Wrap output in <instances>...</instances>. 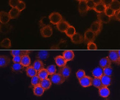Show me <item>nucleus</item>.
I'll return each instance as SVG.
<instances>
[{
  "instance_id": "9b49d317",
  "label": "nucleus",
  "mask_w": 120,
  "mask_h": 100,
  "mask_svg": "<svg viewBox=\"0 0 120 100\" xmlns=\"http://www.w3.org/2000/svg\"><path fill=\"white\" fill-rule=\"evenodd\" d=\"M70 25V24L68 22L63 20L58 24H57L56 28L60 32L65 33L66 30L69 28Z\"/></svg>"
},
{
  "instance_id": "20e7f679",
  "label": "nucleus",
  "mask_w": 120,
  "mask_h": 100,
  "mask_svg": "<svg viewBox=\"0 0 120 100\" xmlns=\"http://www.w3.org/2000/svg\"><path fill=\"white\" fill-rule=\"evenodd\" d=\"M50 80L52 83L55 85H60L63 84L65 81L66 79L59 73H56L51 75Z\"/></svg>"
},
{
  "instance_id": "f704fd0d",
  "label": "nucleus",
  "mask_w": 120,
  "mask_h": 100,
  "mask_svg": "<svg viewBox=\"0 0 120 100\" xmlns=\"http://www.w3.org/2000/svg\"><path fill=\"white\" fill-rule=\"evenodd\" d=\"M106 7L103 3L96 4L94 10L98 13L104 12Z\"/></svg>"
},
{
  "instance_id": "9d476101",
  "label": "nucleus",
  "mask_w": 120,
  "mask_h": 100,
  "mask_svg": "<svg viewBox=\"0 0 120 100\" xmlns=\"http://www.w3.org/2000/svg\"><path fill=\"white\" fill-rule=\"evenodd\" d=\"M49 56V53L47 50H40L36 56V58L41 61H45Z\"/></svg>"
},
{
  "instance_id": "a18cd8bd",
  "label": "nucleus",
  "mask_w": 120,
  "mask_h": 100,
  "mask_svg": "<svg viewBox=\"0 0 120 100\" xmlns=\"http://www.w3.org/2000/svg\"><path fill=\"white\" fill-rule=\"evenodd\" d=\"M20 0H9L8 4L12 8L16 7Z\"/></svg>"
},
{
  "instance_id": "3c124183",
  "label": "nucleus",
  "mask_w": 120,
  "mask_h": 100,
  "mask_svg": "<svg viewBox=\"0 0 120 100\" xmlns=\"http://www.w3.org/2000/svg\"><path fill=\"white\" fill-rule=\"evenodd\" d=\"M114 17L115 19L116 20L120 21V10L115 12Z\"/></svg>"
},
{
  "instance_id": "6e6552de",
  "label": "nucleus",
  "mask_w": 120,
  "mask_h": 100,
  "mask_svg": "<svg viewBox=\"0 0 120 100\" xmlns=\"http://www.w3.org/2000/svg\"><path fill=\"white\" fill-rule=\"evenodd\" d=\"M109 58L112 62L120 65V59L117 53V50H111L109 52Z\"/></svg>"
},
{
  "instance_id": "a19ab883",
  "label": "nucleus",
  "mask_w": 120,
  "mask_h": 100,
  "mask_svg": "<svg viewBox=\"0 0 120 100\" xmlns=\"http://www.w3.org/2000/svg\"><path fill=\"white\" fill-rule=\"evenodd\" d=\"M104 13L106 15L110 18L114 17L115 14V11H114L110 7H106Z\"/></svg>"
},
{
  "instance_id": "f3484780",
  "label": "nucleus",
  "mask_w": 120,
  "mask_h": 100,
  "mask_svg": "<svg viewBox=\"0 0 120 100\" xmlns=\"http://www.w3.org/2000/svg\"><path fill=\"white\" fill-rule=\"evenodd\" d=\"M11 62V59L6 55L0 56V68H5Z\"/></svg>"
},
{
  "instance_id": "e433bc0d",
  "label": "nucleus",
  "mask_w": 120,
  "mask_h": 100,
  "mask_svg": "<svg viewBox=\"0 0 120 100\" xmlns=\"http://www.w3.org/2000/svg\"><path fill=\"white\" fill-rule=\"evenodd\" d=\"M109 7L116 12L120 10V2L118 0H113Z\"/></svg>"
},
{
  "instance_id": "f03ea898",
  "label": "nucleus",
  "mask_w": 120,
  "mask_h": 100,
  "mask_svg": "<svg viewBox=\"0 0 120 100\" xmlns=\"http://www.w3.org/2000/svg\"><path fill=\"white\" fill-rule=\"evenodd\" d=\"M49 18L51 23L54 25H57L63 20V16L59 13L57 12L51 13L49 16Z\"/></svg>"
},
{
  "instance_id": "1a4fd4ad",
  "label": "nucleus",
  "mask_w": 120,
  "mask_h": 100,
  "mask_svg": "<svg viewBox=\"0 0 120 100\" xmlns=\"http://www.w3.org/2000/svg\"><path fill=\"white\" fill-rule=\"evenodd\" d=\"M58 73L66 79L70 77L71 74V69L68 66H65L62 68H60L58 71Z\"/></svg>"
},
{
  "instance_id": "09e8293b",
  "label": "nucleus",
  "mask_w": 120,
  "mask_h": 100,
  "mask_svg": "<svg viewBox=\"0 0 120 100\" xmlns=\"http://www.w3.org/2000/svg\"><path fill=\"white\" fill-rule=\"evenodd\" d=\"M22 57L16 56L13 57L12 61L14 63H21Z\"/></svg>"
},
{
  "instance_id": "6e6d98bb",
  "label": "nucleus",
  "mask_w": 120,
  "mask_h": 100,
  "mask_svg": "<svg viewBox=\"0 0 120 100\" xmlns=\"http://www.w3.org/2000/svg\"></svg>"
},
{
  "instance_id": "c756f323",
  "label": "nucleus",
  "mask_w": 120,
  "mask_h": 100,
  "mask_svg": "<svg viewBox=\"0 0 120 100\" xmlns=\"http://www.w3.org/2000/svg\"><path fill=\"white\" fill-rule=\"evenodd\" d=\"M51 23L49 19V17H43L41 18L39 21V25L41 28L44 27L45 26H50Z\"/></svg>"
},
{
  "instance_id": "a878e982",
  "label": "nucleus",
  "mask_w": 120,
  "mask_h": 100,
  "mask_svg": "<svg viewBox=\"0 0 120 100\" xmlns=\"http://www.w3.org/2000/svg\"><path fill=\"white\" fill-rule=\"evenodd\" d=\"M101 82L104 87H108L111 84V78L110 76L104 75L101 78Z\"/></svg>"
},
{
  "instance_id": "dca6fc26",
  "label": "nucleus",
  "mask_w": 120,
  "mask_h": 100,
  "mask_svg": "<svg viewBox=\"0 0 120 100\" xmlns=\"http://www.w3.org/2000/svg\"><path fill=\"white\" fill-rule=\"evenodd\" d=\"M97 17L98 21H99L102 23L107 24L111 21V18L106 15L104 12L101 13H98Z\"/></svg>"
},
{
  "instance_id": "f257e3e1",
  "label": "nucleus",
  "mask_w": 120,
  "mask_h": 100,
  "mask_svg": "<svg viewBox=\"0 0 120 100\" xmlns=\"http://www.w3.org/2000/svg\"><path fill=\"white\" fill-rule=\"evenodd\" d=\"M96 35L95 33L91 31L90 28L88 29L84 33V42L87 44L91 42H94L96 38Z\"/></svg>"
},
{
  "instance_id": "de8ad7c7",
  "label": "nucleus",
  "mask_w": 120,
  "mask_h": 100,
  "mask_svg": "<svg viewBox=\"0 0 120 100\" xmlns=\"http://www.w3.org/2000/svg\"><path fill=\"white\" fill-rule=\"evenodd\" d=\"M87 49L88 50H97L98 49V47L94 42H91L87 44Z\"/></svg>"
},
{
  "instance_id": "0eeeda50",
  "label": "nucleus",
  "mask_w": 120,
  "mask_h": 100,
  "mask_svg": "<svg viewBox=\"0 0 120 100\" xmlns=\"http://www.w3.org/2000/svg\"><path fill=\"white\" fill-rule=\"evenodd\" d=\"M78 10L81 15L84 16L86 14L89 10L86 0L79 2Z\"/></svg>"
},
{
  "instance_id": "6ab92c4d",
  "label": "nucleus",
  "mask_w": 120,
  "mask_h": 100,
  "mask_svg": "<svg viewBox=\"0 0 120 100\" xmlns=\"http://www.w3.org/2000/svg\"><path fill=\"white\" fill-rule=\"evenodd\" d=\"M63 56L68 62L72 61L73 59L75 57V54L72 50H65L63 53Z\"/></svg>"
},
{
  "instance_id": "4be33fe9",
  "label": "nucleus",
  "mask_w": 120,
  "mask_h": 100,
  "mask_svg": "<svg viewBox=\"0 0 120 100\" xmlns=\"http://www.w3.org/2000/svg\"><path fill=\"white\" fill-rule=\"evenodd\" d=\"M12 29V25L10 24H1L0 25V32L3 34H7L9 33Z\"/></svg>"
},
{
  "instance_id": "4c0bfd02",
  "label": "nucleus",
  "mask_w": 120,
  "mask_h": 100,
  "mask_svg": "<svg viewBox=\"0 0 120 100\" xmlns=\"http://www.w3.org/2000/svg\"><path fill=\"white\" fill-rule=\"evenodd\" d=\"M92 85L98 89H100L102 87H104L102 84L101 78H93Z\"/></svg>"
},
{
  "instance_id": "37998d69",
  "label": "nucleus",
  "mask_w": 120,
  "mask_h": 100,
  "mask_svg": "<svg viewBox=\"0 0 120 100\" xmlns=\"http://www.w3.org/2000/svg\"><path fill=\"white\" fill-rule=\"evenodd\" d=\"M85 76V71L82 69H79L76 73V78L79 80L81 79V78H83Z\"/></svg>"
},
{
  "instance_id": "58836bf2",
  "label": "nucleus",
  "mask_w": 120,
  "mask_h": 100,
  "mask_svg": "<svg viewBox=\"0 0 120 100\" xmlns=\"http://www.w3.org/2000/svg\"><path fill=\"white\" fill-rule=\"evenodd\" d=\"M76 33L75 28L73 26L71 25H70L65 32V33L66 35L68 37L70 38H71Z\"/></svg>"
},
{
  "instance_id": "bb28decb",
  "label": "nucleus",
  "mask_w": 120,
  "mask_h": 100,
  "mask_svg": "<svg viewBox=\"0 0 120 100\" xmlns=\"http://www.w3.org/2000/svg\"><path fill=\"white\" fill-rule=\"evenodd\" d=\"M33 67L38 72L44 68V64L42 61L37 59L34 61L33 64Z\"/></svg>"
},
{
  "instance_id": "8fccbe9b",
  "label": "nucleus",
  "mask_w": 120,
  "mask_h": 100,
  "mask_svg": "<svg viewBox=\"0 0 120 100\" xmlns=\"http://www.w3.org/2000/svg\"><path fill=\"white\" fill-rule=\"evenodd\" d=\"M113 0H102V3L104 4L106 7H109Z\"/></svg>"
},
{
  "instance_id": "72a5a7b5",
  "label": "nucleus",
  "mask_w": 120,
  "mask_h": 100,
  "mask_svg": "<svg viewBox=\"0 0 120 100\" xmlns=\"http://www.w3.org/2000/svg\"><path fill=\"white\" fill-rule=\"evenodd\" d=\"M41 80L39 78L38 75L33 77L31 79V85L34 87L40 85Z\"/></svg>"
},
{
  "instance_id": "39448f33",
  "label": "nucleus",
  "mask_w": 120,
  "mask_h": 100,
  "mask_svg": "<svg viewBox=\"0 0 120 100\" xmlns=\"http://www.w3.org/2000/svg\"><path fill=\"white\" fill-rule=\"evenodd\" d=\"M40 32L43 38H49L52 35L53 30L52 27L50 25L41 28L40 30Z\"/></svg>"
},
{
  "instance_id": "a211bd4d",
  "label": "nucleus",
  "mask_w": 120,
  "mask_h": 100,
  "mask_svg": "<svg viewBox=\"0 0 120 100\" xmlns=\"http://www.w3.org/2000/svg\"><path fill=\"white\" fill-rule=\"evenodd\" d=\"M93 76L96 78H101L104 75L103 69L101 67H97L92 72Z\"/></svg>"
},
{
  "instance_id": "7c9ffc66",
  "label": "nucleus",
  "mask_w": 120,
  "mask_h": 100,
  "mask_svg": "<svg viewBox=\"0 0 120 100\" xmlns=\"http://www.w3.org/2000/svg\"><path fill=\"white\" fill-rule=\"evenodd\" d=\"M33 91V94L35 95L37 97H41L44 94L45 90L41 87V85H39L34 87Z\"/></svg>"
},
{
  "instance_id": "2eb2a0df",
  "label": "nucleus",
  "mask_w": 120,
  "mask_h": 100,
  "mask_svg": "<svg viewBox=\"0 0 120 100\" xmlns=\"http://www.w3.org/2000/svg\"><path fill=\"white\" fill-rule=\"evenodd\" d=\"M55 62L59 67L62 68L66 66L67 61L63 56L58 55L54 58Z\"/></svg>"
},
{
  "instance_id": "423d86ee",
  "label": "nucleus",
  "mask_w": 120,
  "mask_h": 100,
  "mask_svg": "<svg viewBox=\"0 0 120 100\" xmlns=\"http://www.w3.org/2000/svg\"><path fill=\"white\" fill-rule=\"evenodd\" d=\"M93 78L91 77L86 75L83 78L79 80L80 85L83 88H87L92 85Z\"/></svg>"
},
{
  "instance_id": "5fc2aeb1",
  "label": "nucleus",
  "mask_w": 120,
  "mask_h": 100,
  "mask_svg": "<svg viewBox=\"0 0 120 100\" xmlns=\"http://www.w3.org/2000/svg\"><path fill=\"white\" fill-rule=\"evenodd\" d=\"M76 1H79V2H80V1H83V0H76Z\"/></svg>"
},
{
  "instance_id": "49530a36",
  "label": "nucleus",
  "mask_w": 120,
  "mask_h": 100,
  "mask_svg": "<svg viewBox=\"0 0 120 100\" xmlns=\"http://www.w3.org/2000/svg\"><path fill=\"white\" fill-rule=\"evenodd\" d=\"M86 4L87 7H88L89 10H94V7H95V3L94 2L93 0H86Z\"/></svg>"
},
{
  "instance_id": "4468645a",
  "label": "nucleus",
  "mask_w": 120,
  "mask_h": 100,
  "mask_svg": "<svg viewBox=\"0 0 120 100\" xmlns=\"http://www.w3.org/2000/svg\"><path fill=\"white\" fill-rule=\"evenodd\" d=\"M11 19L8 13L4 11L0 12V22L1 24H7Z\"/></svg>"
},
{
  "instance_id": "cd10ccee",
  "label": "nucleus",
  "mask_w": 120,
  "mask_h": 100,
  "mask_svg": "<svg viewBox=\"0 0 120 100\" xmlns=\"http://www.w3.org/2000/svg\"><path fill=\"white\" fill-rule=\"evenodd\" d=\"M8 13L11 19H15L19 16L21 11H20L17 7H14L10 10Z\"/></svg>"
},
{
  "instance_id": "aec40b11",
  "label": "nucleus",
  "mask_w": 120,
  "mask_h": 100,
  "mask_svg": "<svg viewBox=\"0 0 120 100\" xmlns=\"http://www.w3.org/2000/svg\"><path fill=\"white\" fill-rule=\"evenodd\" d=\"M31 52L30 50H11L10 53L13 57L19 56L22 57L25 55L29 54Z\"/></svg>"
},
{
  "instance_id": "b1692460",
  "label": "nucleus",
  "mask_w": 120,
  "mask_h": 100,
  "mask_svg": "<svg viewBox=\"0 0 120 100\" xmlns=\"http://www.w3.org/2000/svg\"><path fill=\"white\" fill-rule=\"evenodd\" d=\"M52 83L50 79L47 78L41 80L40 85L44 89L45 91H46L50 88L52 86Z\"/></svg>"
},
{
  "instance_id": "f8f14e48",
  "label": "nucleus",
  "mask_w": 120,
  "mask_h": 100,
  "mask_svg": "<svg viewBox=\"0 0 120 100\" xmlns=\"http://www.w3.org/2000/svg\"><path fill=\"white\" fill-rule=\"evenodd\" d=\"M111 64L112 62L108 57H103L99 61L100 67H101L103 69L108 67H110L111 65Z\"/></svg>"
},
{
  "instance_id": "864d4df0",
  "label": "nucleus",
  "mask_w": 120,
  "mask_h": 100,
  "mask_svg": "<svg viewBox=\"0 0 120 100\" xmlns=\"http://www.w3.org/2000/svg\"><path fill=\"white\" fill-rule=\"evenodd\" d=\"M117 53H118V54L119 56V59H120V50H117Z\"/></svg>"
},
{
  "instance_id": "603ef678",
  "label": "nucleus",
  "mask_w": 120,
  "mask_h": 100,
  "mask_svg": "<svg viewBox=\"0 0 120 100\" xmlns=\"http://www.w3.org/2000/svg\"><path fill=\"white\" fill-rule=\"evenodd\" d=\"M94 2L95 3V4H98L102 3V0H93Z\"/></svg>"
},
{
  "instance_id": "c85d7f7f",
  "label": "nucleus",
  "mask_w": 120,
  "mask_h": 100,
  "mask_svg": "<svg viewBox=\"0 0 120 100\" xmlns=\"http://www.w3.org/2000/svg\"><path fill=\"white\" fill-rule=\"evenodd\" d=\"M67 47V43L66 41L61 39L60 42L58 44L53 46L51 47V49H63L66 48Z\"/></svg>"
},
{
  "instance_id": "ddd939ff",
  "label": "nucleus",
  "mask_w": 120,
  "mask_h": 100,
  "mask_svg": "<svg viewBox=\"0 0 120 100\" xmlns=\"http://www.w3.org/2000/svg\"><path fill=\"white\" fill-rule=\"evenodd\" d=\"M70 38L72 43L77 44H81L84 41L82 35L78 33H76Z\"/></svg>"
},
{
  "instance_id": "ea45409f",
  "label": "nucleus",
  "mask_w": 120,
  "mask_h": 100,
  "mask_svg": "<svg viewBox=\"0 0 120 100\" xmlns=\"http://www.w3.org/2000/svg\"><path fill=\"white\" fill-rule=\"evenodd\" d=\"M46 69L49 75H53L54 74H56V72L57 71L56 66L54 64H52L48 66Z\"/></svg>"
},
{
  "instance_id": "5701e85b",
  "label": "nucleus",
  "mask_w": 120,
  "mask_h": 100,
  "mask_svg": "<svg viewBox=\"0 0 120 100\" xmlns=\"http://www.w3.org/2000/svg\"><path fill=\"white\" fill-rule=\"evenodd\" d=\"M98 92L100 96L104 98L108 97L110 94V91L107 87H103L99 89Z\"/></svg>"
},
{
  "instance_id": "79ce46f5",
  "label": "nucleus",
  "mask_w": 120,
  "mask_h": 100,
  "mask_svg": "<svg viewBox=\"0 0 120 100\" xmlns=\"http://www.w3.org/2000/svg\"><path fill=\"white\" fill-rule=\"evenodd\" d=\"M103 71H104V75H107L110 77L112 75L113 68L111 66L104 68L103 69Z\"/></svg>"
},
{
  "instance_id": "473e14b6",
  "label": "nucleus",
  "mask_w": 120,
  "mask_h": 100,
  "mask_svg": "<svg viewBox=\"0 0 120 100\" xmlns=\"http://www.w3.org/2000/svg\"><path fill=\"white\" fill-rule=\"evenodd\" d=\"M0 46L3 48L8 49L11 47V41L8 38H6L3 39L0 43Z\"/></svg>"
},
{
  "instance_id": "c9c22d12",
  "label": "nucleus",
  "mask_w": 120,
  "mask_h": 100,
  "mask_svg": "<svg viewBox=\"0 0 120 100\" xmlns=\"http://www.w3.org/2000/svg\"><path fill=\"white\" fill-rule=\"evenodd\" d=\"M37 75L42 80L47 78L49 75L47 71V69L43 68L40 71H38Z\"/></svg>"
},
{
  "instance_id": "412c9836",
  "label": "nucleus",
  "mask_w": 120,
  "mask_h": 100,
  "mask_svg": "<svg viewBox=\"0 0 120 100\" xmlns=\"http://www.w3.org/2000/svg\"><path fill=\"white\" fill-rule=\"evenodd\" d=\"M13 72L16 73H22L24 70V67L21 63H14L11 66Z\"/></svg>"
},
{
  "instance_id": "c03bdc74",
  "label": "nucleus",
  "mask_w": 120,
  "mask_h": 100,
  "mask_svg": "<svg viewBox=\"0 0 120 100\" xmlns=\"http://www.w3.org/2000/svg\"><path fill=\"white\" fill-rule=\"evenodd\" d=\"M16 7L21 12L25 9L26 7V4L24 1H23L22 0H20L19 4H18V5H17Z\"/></svg>"
},
{
  "instance_id": "393cba45",
  "label": "nucleus",
  "mask_w": 120,
  "mask_h": 100,
  "mask_svg": "<svg viewBox=\"0 0 120 100\" xmlns=\"http://www.w3.org/2000/svg\"><path fill=\"white\" fill-rule=\"evenodd\" d=\"M26 73L27 75L30 78H32L38 74V71L33 68V66H29L27 67Z\"/></svg>"
},
{
  "instance_id": "2f4dec72",
  "label": "nucleus",
  "mask_w": 120,
  "mask_h": 100,
  "mask_svg": "<svg viewBox=\"0 0 120 100\" xmlns=\"http://www.w3.org/2000/svg\"><path fill=\"white\" fill-rule=\"evenodd\" d=\"M31 63V61L30 57L29 56V54L25 55L22 57V60L21 64L24 67H28L30 65Z\"/></svg>"
},
{
  "instance_id": "7ed1b4c3",
  "label": "nucleus",
  "mask_w": 120,
  "mask_h": 100,
  "mask_svg": "<svg viewBox=\"0 0 120 100\" xmlns=\"http://www.w3.org/2000/svg\"><path fill=\"white\" fill-rule=\"evenodd\" d=\"M103 23L99 21H96L91 24L90 29L93 31L96 36H97L101 32L103 29Z\"/></svg>"
}]
</instances>
